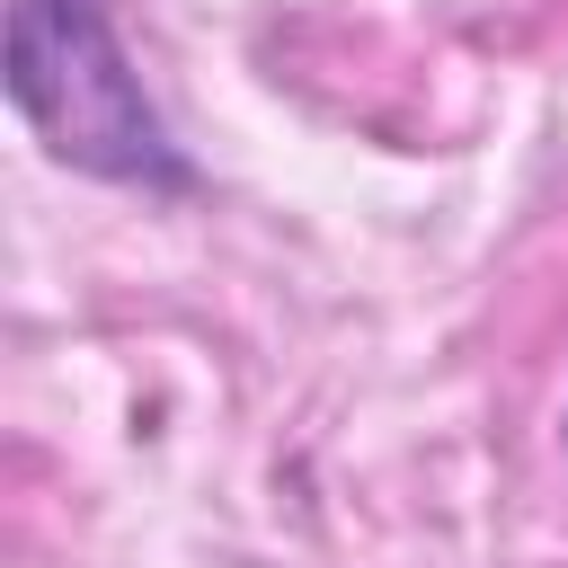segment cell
<instances>
[{
  "instance_id": "obj_1",
  "label": "cell",
  "mask_w": 568,
  "mask_h": 568,
  "mask_svg": "<svg viewBox=\"0 0 568 568\" xmlns=\"http://www.w3.org/2000/svg\"><path fill=\"white\" fill-rule=\"evenodd\" d=\"M9 106L80 178L142 186V195L195 186L178 133L142 98V71L106 0H9Z\"/></svg>"
}]
</instances>
